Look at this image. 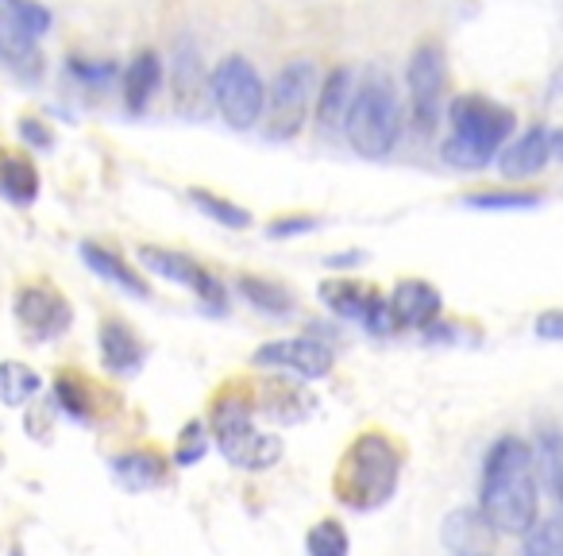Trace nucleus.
Here are the masks:
<instances>
[{
	"mask_svg": "<svg viewBox=\"0 0 563 556\" xmlns=\"http://www.w3.org/2000/svg\"><path fill=\"white\" fill-rule=\"evenodd\" d=\"M537 453L521 437H498L483 460V476H478V514L494 533L521 537L537 522Z\"/></svg>",
	"mask_w": 563,
	"mask_h": 556,
	"instance_id": "1",
	"label": "nucleus"
},
{
	"mask_svg": "<svg viewBox=\"0 0 563 556\" xmlns=\"http://www.w3.org/2000/svg\"><path fill=\"white\" fill-rule=\"evenodd\" d=\"M401 448L390 433L383 429H367L347 445L344 460L336 468V499L344 502L347 510H378L394 499L401 479Z\"/></svg>",
	"mask_w": 563,
	"mask_h": 556,
	"instance_id": "2",
	"label": "nucleus"
},
{
	"mask_svg": "<svg viewBox=\"0 0 563 556\" xmlns=\"http://www.w3.org/2000/svg\"><path fill=\"white\" fill-rule=\"evenodd\" d=\"M344 135L363 159H386L401 135V97L390 74L367 70L355 86L352 109L344 120Z\"/></svg>",
	"mask_w": 563,
	"mask_h": 556,
	"instance_id": "3",
	"label": "nucleus"
},
{
	"mask_svg": "<svg viewBox=\"0 0 563 556\" xmlns=\"http://www.w3.org/2000/svg\"><path fill=\"white\" fill-rule=\"evenodd\" d=\"M212 437L232 468L240 471H266L282 460V437L255 425V406L243 394H220L212 402Z\"/></svg>",
	"mask_w": 563,
	"mask_h": 556,
	"instance_id": "4",
	"label": "nucleus"
},
{
	"mask_svg": "<svg viewBox=\"0 0 563 556\" xmlns=\"http://www.w3.org/2000/svg\"><path fill=\"white\" fill-rule=\"evenodd\" d=\"M317 89H321V70H317L313 58H294L278 70V78L266 89V132L274 140H290L301 132L309 109L317 105Z\"/></svg>",
	"mask_w": 563,
	"mask_h": 556,
	"instance_id": "5",
	"label": "nucleus"
},
{
	"mask_svg": "<svg viewBox=\"0 0 563 556\" xmlns=\"http://www.w3.org/2000/svg\"><path fill=\"white\" fill-rule=\"evenodd\" d=\"M209 97L217 105V112L228 120L232 128L247 132V128L258 124L266 105V86L258 78V70L247 63L243 55H228L224 63L212 70L209 78Z\"/></svg>",
	"mask_w": 563,
	"mask_h": 556,
	"instance_id": "6",
	"label": "nucleus"
},
{
	"mask_svg": "<svg viewBox=\"0 0 563 556\" xmlns=\"http://www.w3.org/2000/svg\"><path fill=\"white\" fill-rule=\"evenodd\" d=\"M51 28V12L32 0H4L0 4V58L16 70L40 66V35Z\"/></svg>",
	"mask_w": 563,
	"mask_h": 556,
	"instance_id": "7",
	"label": "nucleus"
},
{
	"mask_svg": "<svg viewBox=\"0 0 563 556\" xmlns=\"http://www.w3.org/2000/svg\"><path fill=\"white\" fill-rule=\"evenodd\" d=\"M140 263L147 266L151 274L166 279V283H178V286H186V291H194L212 314H224V306H228L224 283H220L209 266L197 263L194 255H186V251H178V248H155V243H147V248H140Z\"/></svg>",
	"mask_w": 563,
	"mask_h": 556,
	"instance_id": "8",
	"label": "nucleus"
},
{
	"mask_svg": "<svg viewBox=\"0 0 563 556\" xmlns=\"http://www.w3.org/2000/svg\"><path fill=\"white\" fill-rule=\"evenodd\" d=\"M448 120H452V135L490 151V155H498L506 135L514 132V109H506V105L490 101V97H478V94L455 97V101L448 105Z\"/></svg>",
	"mask_w": 563,
	"mask_h": 556,
	"instance_id": "9",
	"label": "nucleus"
},
{
	"mask_svg": "<svg viewBox=\"0 0 563 556\" xmlns=\"http://www.w3.org/2000/svg\"><path fill=\"white\" fill-rule=\"evenodd\" d=\"M317 294H321V302L336 317L360 321L363 329L375 332V337L398 332V321H394V314H390V302H386L378 291H371V286L355 283V279H329V283H321Z\"/></svg>",
	"mask_w": 563,
	"mask_h": 556,
	"instance_id": "10",
	"label": "nucleus"
},
{
	"mask_svg": "<svg viewBox=\"0 0 563 556\" xmlns=\"http://www.w3.org/2000/svg\"><path fill=\"white\" fill-rule=\"evenodd\" d=\"M409 101H413V117L421 124V132H429L440 120L444 109V86H448V70H444V51L437 43H421V47L409 55Z\"/></svg>",
	"mask_w": 563,
	"mask_h": 556,
	"instance_id": "11",
	"label": "nucleus"
},
{
	"mask_svg": "<svg viewBox=\"0 0 563 556\" xmlns=\"http://www.w3.org/2000/svg\"><path fill=\"white\" fill-rule=\"evenodd\" d=\"M255 368H274L286 371L294 379H324L336 368V352H332L324 340L313 337H286V340H271L251 356Z\"/></svg>",
	"mask_w": 563,
	"mask_h": 556,
	"instance_id": "12",
	"label": "nucleus"
},
{
	"mask_svg": "<svg viewBox=\"0 0 563 556\" xmlns=\"http://www.w3.org/2000/svg\"><path fill=\"white\" fill-rule=\"evenodd\" d=\"M16 321L35 345H47V340L63 337L74 321V309L55 286L47 283H32V286H20L16 294Z\"/></svg>",
	"mask_w": 563,
	"mask_h": 556,
	"instance_id": "13",
	"label": "nucleus"
},
{
	"mask_svg": "<svg viewBox=\"0 0 563 556\" xmlns=\"http://www.w3.org/2000/svg\"><path fill=\"white\" fill-rule=\"evenodd\" d=\"M386 302H390L398 329H432L440 321V314H444V298L424 279H401Z\"/></svg>",
	"mask_w": 563,
	"mask_h": 556,
	"instance_id": "14",
	"label": "nucleus"
},
{
	"mask_svg": "<svg viewBox=\"0 0 563 556\" xmlns=\"http://www.w3.org/2000/svg\"><path fill=\"white\" fill-rule=\"evenodd\" d=\"M97 348H101L104 371H112V375H135V371L143 368V356H147L140 332L128 321H120V317H104L101 321V329H97Z\"/></svg>",
	"mask_w": 563,
	"mask_h": 556,
	"instance_id": "15",
	"label": "nucleus"
},
{
	"mask_svg": "<svg viewBox=\"0 0 563 556\" xmlns=\"http://www.w3.org/2000/svg\"><path fill=\"white\" fill-rule=\"evenodd\" d=\"M552 159V135L544 128H532V132L517 135L506 151H498V171L501 178H532L540 174Z\"/></svg>",
	"mask_w": 563,
	"mask_h": 556,
	"instance_id": "16",
	"label": "nucleus"
},
{
	"mask_svg": "<svg viewBox=\"0 0 563 556\" xmlns=\"http://www.w3.org/2000/svg\"><path fill=\"white\" fill-rule=\"evenodd\" d=\"M166 456L155 453V448H132V453H120L112 456V479H117L124 491L140 494V491H151L166 479Z\"/></svg>",
	"mask_w": 563,
	"mask_h": 556,
	"instance_id": "17",
	"label": "nucleus"
},
{
	"mask_svg": "<svg viewBox=\"0 0 563 556\" xmlns=\"http://www.w3.org/2000/svg\"><path fill=\"white\" fill-rule=\"evenodd\" d=\"M355 86H360V78H355L347 66H336V70L321 81V89H317V124H321L324 132L344 128L347 109H352V97H355Z\"/></svg>",
	"mask_w": 563,
	"mask_h": 556,
	"instance_id": "18",
	"label": "nucleus"
},
{
	"mask_svg": "<svg viewBox=\"0 0 563 556\" xmlns=\"http://www.w3.org/2000/svg\"><path fill=\"white\" fill-rule=\"evenodd\" d=\"M55 406L63 410V414H70L74 422H97V414H101V402H97V391L93 383H89L81 371L66 368L55 375Z\"/></svg>",
	"mask_w": 563,
	"mask_h": 556,
	"instance_id": "19",
	"label": "nucleus"
},
{
	"mask_svg": "<svg viewBox=\"0 0 563 556\" xmlns=\"http://www.w3.org/2000/svg\"><path fill=\"white\" fill-rule=\"evenodd\" d=\"M81 259H86L89 271L101 274L104 283L120 286V291L135 294V298H151V286L143 283L140 274H135L112 248H101V243H81Z\"/></svg>",
	"mask_w": 563,
	"mask_h": 556,
	"instance_id": "20",
	"label": "nucleus"
},
{
	"mask_svg": "<svg viewBox=\"0 0 563 556\" xmlns=\"http://www.w3.org/2000/svg\"><path fill=\"white\" fill-rule=\"evenodd\" d=\"M170 74H174V97H178V109L181 112H197L201 109V55L189 40L178 43L174 51V63H170Z\"/></svg>",
	"mask_w": 563,
	"mask_h": 556,
	"instance_id": "21",
	"label": "nucleus"
},
{
	"mask_svg": "<svg viewBox=\"0 0 563 556\" xmlns=\"http://www.w3.org/2000/svg\"><path fill=\"white\" fill-rule=\"evenodd\" d=\"M490 533L494 530L486 525V517L478 514V510H455V514H448V522H444V541L455 556L483 553V545H486Z\"/></svg>",
	"mask_w": 563,
	"mask_h": 556,
	"instance_id": "22",
	"label": "nucleus"
},
{
	"mask_svg": "<svg viewBox=\"0 0 563 556\" xmlns=\"http://www.w3.org/2000/svg\"><path fill=\"white\" fill-rule=\"evenodd\" d=\"M0 194L16 205H32L40 197V171L27 155H0Z\"/></svg>",
	"mask_w": 563,
	"mask_h": 556,
	"instance_id": "23",
	"label": "nucleus"
},
{
	"mask_svg": "<svg viewBox=\"0 0 563 556\" xmlns=\"http://www.w3.org/2000/svg\"><path fill=\"white\" fill-rule=\"evenodd\" d=\"M240 294L251 302V306L263 309V314H271V317H286V314H294V306H298L290 286H282L278 279H258V274H243Z\"/></svg>",
	"mask_w": 563,
	"mask_h": 556,
	"instance_id": "24",
	"label": "nucleus"
},
{
	"mask_svg": "<svg viewBox=\"0 0 563 556\" xmlns=\"http://www.w3.org/2000/svg\"><path fill=\"white\" fill-rule=\"evenodd\" d=\"M158 86H163V63H158V55H155V51H143V55H135L132 66H128V74H124L128 109L140 112L143 105L158 94Z\"/></svg>",
	"mask_w": 563,
	"mask_h": 556,
	"instance_id": "25",
	"label": "nucleus"
},
{
	"mask_svg": "<svg viewBox=\"0 0 563 556\" xmlns=\"http://www.w3.org/2000/svg\"><path fill=\"white\" fill-rule=\"evenodd\" d=\"M43 391V379L35 368L20 360H4L0 363V402L12 410H24L35 402V394Z\"/></svg>",
	"mask_w": 563,
	"mask_h": 556,
	"instance_id": "26",
	"label": "nucleus"
},
{
	"mask_svg": "<svg viewBox=\"0 0 563 556\" xmlns=\"http://www.w3.org/2000/svg\"><path fill=\"white\" fill-rule=\"evenodd\" d=\"M306 548H309V556H347L352 553V537H347V530L336 517H321V522L309 530Z\"/></svg>",
	"mask_w": 563,
	"mask_h": 556,
	"instance_id": "27",
	"label": "nucleus"
},
{
	"mask_svg": "<svg viewBox=\"0 0 563 556\" xmlns=\"http://www.w3.org/2000/svg\"><path fill=\"white\" fill-rule=\"evenodd\" d=\"M521 556H563V522L544 517L521 533Z\"/></svg>",
	"mask_w": 563,
	"mask_h": 556,
	"instance_id": "28",
	"label": "nucleus"
},
{
	"mask_svg": "<svg viewBox=\"0 0 563 556\" xmlns=\"http://www.w3.org/2000/svg\"><path fill=\"white\" fill-rule=\"evenodd\" d=\"M194 205L205 212V217H212L217 225H228V228H247L251 225V212L247 209H240L235 201H228V197H217V194H209V189H194Z\"/></svg>",
	"mask_w": 563,
	"mask_h": 556,
	"instance_id": "29",
	"label": "nucleus"
},
{
	"mask_svg": "<svg viewBox=\"0 0 563 556\" xmlns=\"http://www.w3.org/2000/svg\"><path fill=\"white\" fill-rule=\"evenodd\" d=\"M209 425L205 422H189L186 429L178 433V445H174V464L178 468H189V464H197L205 453H209Z\"/></svg>",
	"mask_w": 563,
	"mask_h": 556,
	"instance_id": "30",
	"label": "nucleus"
},
{
	"mask_svg": "<svg viewBox=\"0 0 563 556\" xmlns=\"http://www.w3.org/2000/svg\"><path fill=\"white\" fill-rule=\"evenodd\" d=\"M440 155H444V163L460 166V171H478V166H486L494 159L490 151H483V148H475V143L460 140V135H448L444 148H440Z\"/></svg>",
	"mask_w": 563,
	"mask_h": 556,
	"instance_id": "31",
	"label": "nucleus"
},
{
	"mask_svg": "<svg viewBox=\"0 0 563 556\" xmlns=\"http://www.w3.org/2000/svg\"><path fill=\"white\" fill-rule=\"evenodd\" d=\"M467 209H537V194H514V189H498V194H471Z\"/></svg>",
	"mask_w": 563,
	"mask_h": 556,
	"instance_id": "32",
	"label": "nucleus"
},
{
	"mask_svg": "<svg viewBox=\"0 0 563 556\" xmlns=\"http://www.w3.org/2000/svg\"><path fill=\"white\" fill-rule=\"evenodd\" d=\"M544 464H548V483H552L555 499L563 506V440L544 437Z\"/></svg>",
	"mask_w": 563,
	"mask_h": 556,
	"instance_id": "33",
	"label": "nucleus"
},
{
	"mask_svg": "<svg viewBox=\"0 0 563 556\" xmlns=\"http://www.w3.org/2000/svg\"><path fill=\"white\" fill-rule=\"evenodd\" d=\"M317 225H321L317 217H278L271 228H266V232H271L274 240H286V236H306V232H313Z\"/></svg>",
	"mask_w": 563,
	"mask_h": 556,
	"instance_id": "34",
	"label": "nucleus"
},
{
	"mask_svg": "<svg viewBox=\"0 0 563 556\" xmlns=\"http://www.w3.org/2000/svg\"><path fill=\"white\" fill-rule=\"evenodd\" d=\"M532 332L540 340H563V309H544V314L532 321Z\"/></svg>",
	"mask_w": 563,
	"mask_h": 556,
	"instance_id": "35",
	"label": "nucleus"
},
{
	"mask_svg": "<svg viewBox=\"0 0 563 556\" xmlns=\"http://www.w3.org/2000/svg\"><path fill=\"white\" fill-rule=\"evenodd\" d=\"M20 135H24L27 143H35V148H51V132L40 124V120H24V124H20Z\"/></svg>",
	"mask_w": 563,
	"mask_h": 556,
	"instance_id": "36",
	"label": "nucleus"
},
{
	"mask_svg": "<svg viewBox=\"0 0 563 556\" xmlns=\"http://www.w3.org/2000/svg\"><path fill=\"white\" fill-rule=\"evenodd\" d=\"M363 259H367L363 251H352V255H332L329 263H332V266H355V263H363Z\"/></svg>",
	"mask_w": 563,
	"mask_h": 556,
	"instance_id": "37",
	"label": "nucleus"
},
{
	"mask_svg": "<svg viewBox=\"0 0 563 556\" xmlns=\"http://www.w3.org/2000/svg\"><path fill=\"white\" fill-rule=\"evenodd\" d=\"M552 159H560V163H563V132L552 135Z\"/></svg>",
	"mask_w": 563,
	"mask_h": 556,
	"instance_id": "38",
	"label": "nucleus"
},
{
	"mask_svg": "<svg viewBox=\"0 0 563 556\" xmlns=\"http://www.w3.org/2000/svg\"><path fill=\"white\" fill-rule=\"evenodd\" d=\"M471 556H490V553H471Z\"/></svg>",
	"mask_w": 563,
	"mask_h": 556,
	"instance_id": "39",
	"label": "nucleus"
}]
</instances>
